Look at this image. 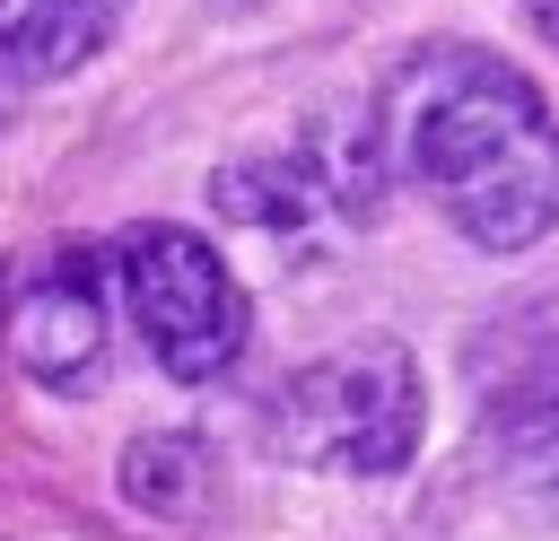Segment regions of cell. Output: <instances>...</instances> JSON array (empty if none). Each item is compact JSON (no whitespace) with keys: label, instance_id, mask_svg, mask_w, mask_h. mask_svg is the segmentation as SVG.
I'll list each match as a JSON object with an SVG mask.
<instances>
[{"label":"cell","instance_id":"cell-1","mask_svg":"<svg viewBox=\"0 0 559 541\" xmlns=\"http://www.w3.org/2000/svg\"><path fill=\"white\" fill-rule=\"evenodd\" d=\"M384 166L463 244L524 253L559 227V113L489 44H411L376 96Z\"/></svg>","mask_w":559,"mask_h":541},{"label":"cell","instance_id":"cell-2","mask_svg":"<svg viewBox=\"0 0 559 541\" xmlns=\"http://www.w3.org/2000/svg\"><path fill=\"white\" fill-rule=\"evenodd\" d=\"M271 454L297 471H332V480H384L419 454L428 436V393H419V358L384 332L323 349L314 366H297L271 393Z\"/></svg>","mask_w":559,"mask_h":541},{"label":"cell","instance_id":"cell-3","mask_svg":"<svg viewBox=\"0 0 559 541\" xmlns=\"http://www.w3.org/2000/svg\"><path fill=\"white\" fill-rule=\"evenodd\" d=\"M114 288L148 340V358L175 375V384H210L236 366L245 332H253V305L236 288V270L210 253V236L175 227V218H140L114 236Z\"/></svg>","mask_w":559,"mask_h":541},{"label":"cell","instance_id":"cell-4","mask_svg":"<svg viewBox=\"0 0 559 541\" xmlns=\"http://www.w3.org/2000/svg\"><path fill=\"white\" fill-rule=\"evenodd\" d=\"M393 166H384V131L376 113H358L349 131L323 122V131H297L280 148H253V157H227L210 175V201L245 227H271V236H314V227H367L376 201H384Z\"/></svg>","mask_w":559,"mask_h":541},{"label":"cell","instance_id":"cell-5","mask_svg":"<svg viewBox=\"0 0 559 541\" xmlns=\"http://www.w3.org/2000/svg\"><path fill=\"white\" fill-rule=\"evenodd\" d=\"M105 288L114 262L96 244H44L9 270V358L44 393H87L105 375Z\"/></svg>","mask_w":559,"mask_h":541},{"label":"cell","instance_id":"cell-6","mask_svg":"<svg viewBox=\"0 0 559 541\" xmlns=\"http://www.w3.org/2000/svg\"><path fill=\"white\" fill-rule=\"evenodd\" d=\"M480 445L515 489L559 497V314L507 349V366L480 401Z\"/></svg>","mask_w":559,"mask_h":541},{"label":"cell","instance_id":"cell-7","mask_svg":"<svg viewBox=\"0 0 559 541\" xmlns=\"http://www.w3.org/2000/svg\"><path fill=\"white\" fill-rule=\"evenodd\" d=\"M131 0H0V122L122 35Z\"/></svg>","mask_w":559,"mask_h":541},{"label":"cell","instance_id":"cell-8","mask_svg":"<svg viewBox=\"0 0 559 541\" xmlns=\"http://www.w3.org/2000/svg\"><path fill=\"white\" fill-rule=\"evenodd\" d=\"M210 480H218V462L183 428H157V436H131L122 445V497L140 515H157V524H192L210 506Z\"/></svg>","mask_w":559,"mask_h":541},{"label":"cell","instance_id":"cell-9","mask_svg":"<svg viewBox=\"0 0 559 541\" xmlns=\"http://www.w3.org/2000/svg\"><path fill=\"white\" fill-rule=\"evenodd\" d=\"M515 9L533 17V35H550V44H559V0H515Z\"/></svg>","mask_w":559,"mask_h":541},{"label":"cell","instance_id":"cell-10","mask_svg":"<svg viewBox=\"0 0 559 541\" xmlns=\"http://www.w3.org/2000/svg\"><path fill=\"white\" fill-rule=\"evenodd\" d=\"M9 270H17V262H0V332H9Z\"/></svg>","mask_w":559,"mask_h":541},{"label":"cell","instance_id":"cell-11","mask_svg":"<svg viewBox=\"0 0 559 541\" xmlns=\"http://www.w3.org/2000/svg\"><path fill=\"white\" fill-rule=\"evenodd\" d=\"M0 541H9V532H0Z\"/></svg>","mask_w":559,"mask_h":541}]
</instances>
